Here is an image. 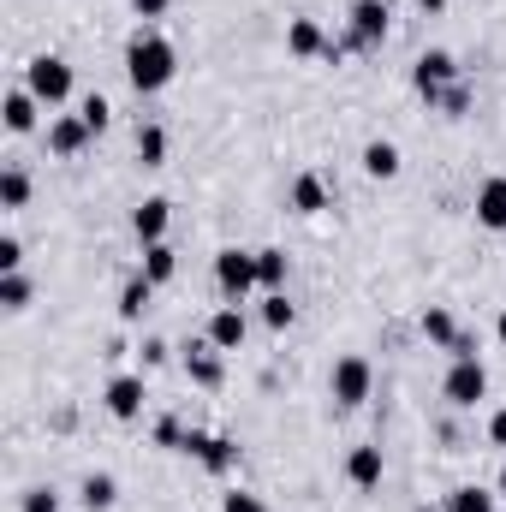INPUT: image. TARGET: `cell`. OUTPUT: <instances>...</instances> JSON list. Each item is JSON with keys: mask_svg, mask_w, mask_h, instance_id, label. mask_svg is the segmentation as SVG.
Masks as SVG:
<instances>
[{"mask_svg": "<svg viewBox=\"0 0 506 512\" xmlns=\"http://www.w3.org/2000/svg\"><path fill=\"white\" fill-rule=\"evenodd\" d=\"M173 72H179V48L161 36V30H137L126 42V78L137 96H155V90H167L173 84Z\"/></svg>", "mask_w": 506, "mask_h": 512, "instance_id": "obj_1", "label": "cell"}, {"mask_svg": "<svg viewBox=\"0 0 506 512\" xmlns=\"http://www.w3.org/2000/svg\"><path fill=\"white\" fill-rule=\"evenodd\" d=\"M477 227H489V233H506V179H483L477 185Z\"/></svg>", "mask_w": 506, "mask_h": 512, "instance_id": "obj_15", "label": "cell"}, {"mask_svg": "<svg viewBox=\"0 0 506 512\" xmlns=\"http://www.w3.org/2000/svg\"><path fill=\"white\" fill-rule=\"evenodd\" d=\"M149 298H155V280H143V274H131L126 286H120V322H143V310H149Z\"/></svg>", "mask_w": 506, "mask_h": 512, "instance_id": "obj_22", "label": "cell"}, {"mask_svg": "<svg viewBox=\"0 0 506 512\" xmlns=\"http://www.w3.org/2000/svg\"><path fill=\"white\" fill-rule=\"evenodd\" d=\"M78 120L90 131H108V120H114V108H108V96H84L78 102Z\"/></svg>", "mask_w": 506, "mask_h": 512, "instance_id": "obj_32", "label": "cell"}, {"mask_svg": "<svg viewBox=\"0 0 506 512\" xmlns=\"http://www.w3.org/2000/svg\"><path fill=\"white\" fill-rule=\"evenodd\" d=\"M417 328H423V340H429V346H441V352H447V346H453V334H459V322H453V310H447V304H429Z\"/></svg>", "mask_w": 506, "mask_h": 512, "instance_id": "obj_21", "label": "cell"}, {"mask_svg": "<svg viewBox=\"0 0 506 512\" xmlns=\"http://www.w3.org/2000/svg\"><path fill=\"white\" fill-rule=\"evenodd\" d=\"M411 84H417V96L435 108V96H441L447 84H459V60H453L447 48H429V54H417V66H411Z\"/></svg>", "mask_w": 506, "mask_h": 512, "instance_id": "obj_6", "label": "cell"}, {"mask_svg": "<svg viewBox=\"0 0 506 512\" xmlns=\"http://www.w3.org/2000/svg\"><path fill=\"white\" fill-rule=\"evenodd\" d=\"M286 203H292L298 215H322V209H328V179H322V173H298L292 191H286Z\"/></svg>", "mask_w": 506, "mask_h": 512, "instance_id": "obj_16", "label": "cell"}, {"mask_svg": "<svg viewBox=\"0 0 506 512\" xmlns=\"http://www.w3.org/2000/svg\"><path fill=\"white\" fill-rule=\"evenodd\" d=\"M179 453H191L209 477H227V471L239 465V441H233V435H203V429H191Z\"/></svg>", "mask_w": 506, "mask_h": 512, "instance_id": "obj_7", "label": "cell"}, {"mask_svg": "<svg viewBox=\"0 0 506 512\" xmlns=\"http://www.w3.org/2000/svg\"><path fill=\"white\" fill-rule=\"evenodd\" d=\"M489 447H506V411L489 417Z\"/></svg>", "mask_w": 506, "mask_h": 512, "instance_id": "obj_39", "label": "cell"}, {"mask_svg": "<svg viewBox=\"0 0 506 512\" xmlns=\"http://www.w3.org/2000/svg\"><path fill=\"white\" fill-rule=\"evenodd\" d=\"M137 161H143V167H161V161H167V131L155 126V120L137 126Z\"/></svg>", "mask_w": 506, "mask_h": 512, "instance_id": "obj_25", "label": "cell"}, {"mask_svg": "<svg viewBox=\"0 0 506 512\" xmlns=\"http://www.w3.org/2000/svg\"><path fill=\"white\" fill-rule=\"evenodd\" d=\"M96 131L84 126L78 114H60V120H48V149L60 155V161H72V155H84V143H90Z\"/></svg>", "mask_w": 506, "mask_h": 512, "instance_id": "obj_14", "label": "cell"}, {"mask_svg": "<svg viewBox=\"0 0 506 512\" xmlns=\"http://www.w3.org/2000/svg\"><path fill=\"white\" fill-rule=\"evenodd\" d=\"M18 268H24V239L6 233V239H0V274H18Z\"/></svg>", "mask_w": 506, "mask_h": 512, "instance_id": "obj_33", "label": "cell"}, {"mask_svg": "<svg viewBox=\"0 0 506 512\" xmlns=\"http://www.w3.org/2000/svg\"><path fill=\"white\" fill-rule=\"evenodd\" d=\"M435 108H441L447 120H465V114H471V84H465V78H459V84H447V90L435 96Z\"/></svg>", "mask_w": 506, "mask_h": 512, "instance_id": "obj_29", "label": "cell"}, {"mask_svg": "<svg viewBox=\"0 0 506 512\" xmlns=\"http://www.w3.org/2000/svg\"><path fill=\"white\" fill-rule=\"evenodd\" d=\"M78 495H84V507H90V512H114V501H120V483H114L108 471H90Z\"/></svg>", "mask_w": 506, "mask_h": 512, "instance_id": "obj_23", "label": "cell"}, {"mask_svg": "<svg viewBox=\"0 0 506 512\" xmlns=\"http://www.w3.org/2000/svg\"><path fill=\"white\" fill-rule=\"evenodd\" d=\"M262 322H268L274 334L292 328V298H286V292H268V298H262Z\"/></svg>", "mask_w": 506, "mask_h": 512, "instance_id": "obj_30", "label": "cell"}, {"mask_svg": "<svg viewBox=\"0 0 506 512\" xmlns=\"http://www.w3.org/2000/svg\"><path fill=\"white\" fill-rule=\"evenodd\" d=\"M167 6H173V0H131V12H137V18H161Z\"/></svg>", "mask_w": 506, "mask_h": 512, "instance_id": "obj_38", "label": "cell"}, {"mask_svg": "<svg viewBox=\"0 0 506 512\" xmlns=\"http://www.w3.org/2000/svg\"><path fill=\"white\" fill-rule=\"evenodd\" d=\"M256 280H262V292H286V251H256Z\"/></svg>", "mask_w": 506, "mask_h": 512, "instance_id": "obj_24", "label": "cell"}, {"mask_svg": "<svg viewBox=\"0 0 506 512\" xmlns=\"http://www.w3.org/2000/svg\"><path fill=\"white\" fill-rule=\"evenodd\" d=\"M185 376H191L197 387H221L227 382V358H221V346L191 340V346H185Z\"/></svg>", "mask_w": 506, "mask_h": 512, "instance_id": "obj_10", "label": "cell"}, {"mask_svg": "<svg viewBox=\"0 0 506 512\" xmlns=\"http://www.w3.org/2000/svg\"><path fill=\"white\" fill-rule=\"evenodd\" d=\"M215 286H221V298L227 304H245L256 286V251H239V245H227V251L215 256Z\"/></svg>", "mask_w": 506, "mask_h": 512, "instance_id": "obj_3", "label": "cell"}, {"mask_svg": "<svg viewBox=\"0 0 506 512\" xmlns=\"http://www.w3.org/2000/svg\"><path fill=\"white\" fill-rule=\"evenodd\" d=\"M447 512H495V495H489V489H477V483H465V489H453V495H447Z\"/></svg>", "mask_w": 506, "mask_h": 512, "instance_id": "obj_28", "label": "cell"}, {"mask_svg": "<svg viewBox=\"0 0 506 512\" xmlns=\"http://www.w3.org/2000/svg\"><path fill=\"white\" fill-rule=\"evenodd\" d=\"M387 42V0H352V36L346 48H381Z\"/></svg>", "mask_w": 506, "mask_h": 512, "instance_id": "obj_8", "label": "cell"}, {"mask_svg": "<svg viewBox=\"0 0 506 512\" xmlns=\"http://www.w3.org/2000/svg\"><path fill=\"white\" fill-rule=\"evenodd\" d=\"M143 399H149V387H143V370H137V376H114V382L102 387V405H108L120 423L143 417Z\"/></svg>", "mask_w": 506, "mask_h": 512, "instance_id": "obj_9", "label": "cell"}, {"mask_svg": "<svg viewBox=\"0 0 506 512\" xmlns=\"http://www.w3.org/2000/svg\"><path fill=\"white\" fill-rule=\"evenodd\" d=\"M221 512H268V507H262L256 495H245V489H233V495L221 501Z\"/></svg>", "mask_w": 506, "mask_h": 512, "instance_id": "obj_36", "label": "cell"}, {"mask_svg": "<svg viewBox=\"0 0 506 512\" xmlns=\"http://www.w3.org/2000/svg\"><path fill=\"white\" fill-rule=\"evenodd\" d=\"M381 447L376 441H364V447H352V459H346V477H352V489H376L381 483Z\"/></svg>", "mask_w": 506, "mask_h": 512, "instance_id": "obj_17", "label": "cell"}, {"mask_svg": "<svg viewBox=\"0 0 506 512\" xmlns=\"http://www.w3.org/2000/svg\"><path fill=\"white\" fill-rule=\"evenodd\" d=\"M328 36H322V24L316 18H292L286 24V54H298V60H328Z\"/></svg>", "mask_w": 506, "mask_h": 512, "instance_id": "obj_13", "label": "cell"}, {"mask_svg": "<svg viewBox=\"0 0 506 512\" xmlns=\"http://www.w3.org/2000/svg\"><path fill=\"white\" fill-rule=\"evenodd\" d=\"M245 334H251V322H245V310H239V304H221V310L209 316V328H203V340H209V346H221V352H239V346H245Z\"/></svg>", "mask_w": 506, "mask_h": 512, "instance_id": "obj_12", "label": "cell"}, {"mask_svg": "<svg viewBox=\"0 0 506 512\" xmlns=\"http://www.w3.org/2000/svg\"><path fill=\"white\" fill-rule=\"evenodd\" d=\"M36 108H42V102H36L24 84H18V90H6V102H0V114H6V131H18V137H24V131H36Z\"/></svg>", "mask_w": 506, "mask_h": 512, "instance_id": "obj_18", "label": "cell"}, {"mask_svg": "<svg viewBox=\"0 0 506 512\" xmlns=\"http://www.w3.org/2000/svg\"><path fill=\"white\" fill-rule=\"evenodd\" d=\"M495 495H506V465H501V477H495Z\"/></svg>", "mask_w": 506, "mask_h": 512, "instance_id": "obj_41", "label": "cell"}, {"mask_svg": "<svg viewBox=\"0 0 506 512\" xmlns=\"http://www.w3.org/2000/svg\"><path fill=\"white\" fill-rule=\"evenodd\" d=\"M417 6H423V12H441V6H447V0H417Z\"/></svg>", "mask_w": 506, "mask_h": 512, "instance_id": "obj_40", "label": "cell"}, {"mask_svg": "<svg viewBox=\"0 0 506 512\" xmlns=\"http://www.w3.org/2000/svg\"><path fill=\"white\" fill-rule=\"evenodd\" d=\"M24 512H60V495L54 489H24V501H18Z\"/></svg>", "mask_w": 506, "mask_h": 512, "instance_id": "obj_34", "label": "cell"}, {"mask_svg": "<svg viewBox=\"0 0 506 512\" xmlns=\"http://www.w3.org/2000/svg\"><path fill=\"white\" fill-rule=\"evenodd\" d=\"M30 292H36V286L24 280V268H18V274H0V304H6L12 316H18V310H30Z\"/></svg>", "mask_w": 506, "mask_h": 512, "instance_id": "obj_27", "label": "cell"}, {"mask_svg": "<svg viewBox=\"0 0 506 512\" xmlns=\"http://www.w3.org/2000/svg\"><path fill=\"white\" fill-rule=\"evenodd\" d=\"M364 173H370V179H399V143L370 137V143H364Z\"/></svg>", "mask_w": 506, "mask_h": 512, "instance_id": "obj_20", "label": "cell"}, {"mask_svg": "<svg viewBox=\"0 0 506 512\" xmlns=\"http://www.w3.org/2000/svg\"><path fill=\"white\" fill-rule=\"evenodd\" d=\"M441 393H447L453 411H471L477 399H489V370H483V358H453V370H447Z\"/></svg>", "mask_w": 506, "mask_h": 512, "instance_id": "obj_5", "label": "cell"}, {"mask_svg": "<svg viewBox=\"0 0 506 512\" xmlns=\"http://www.w3.org/2000/svg\"><path fill=\"white\" fill-rule=\"evenodd\" d=\"M417 512H435V507H417Z\"/></svg>", "mask_w": 506, "mask_h": 512, "instance_id": "obj_43", "label": "cell"}, {"mask_svg": "<svg viewBox=\"0 0 506 512\" xmlns=\"http://www.w3.org/2000/svg\"><path fill=\"white\" fill-rule=\"evenodd\" d=\"M495 334H501V346H506V310H501V322H495Z\"/></svg>", "mask_w": 506, "mask_h": 512, "instance_id": "obj_42", "label": "cell"}, {"mask_svg": "<svg viewBox=\"0 0 506 512\" xmlns=\"http://www.w3.org/2000/svg\"><path fill=\"white\" fill-rule=\"evenodd\" d=\"M167 221H173V203H167V197H143V203L131 209L137 245H161V239H167Z\"/></svg>", "mask_w": 506, "mask_h": 512, "instance_id": "obj_11", "label": "cell"}, {"mask_svg": "<svg viewBox=\"0 0 506 512\" xmlns=\"http://www.w3.org/2000/svg\"><path fill=\"white\" fill-rule=\"evenodd\" d=\"M149 435H155V447H167V453H179V447H185V435H191V429H185V423H179V417H155V429H149Z\"/></svg>", "mask_w": 506, "mask_h": 512, "instance_id": "obj_31", "label": "cell"}, {"mask_svg": "<svg viewBox=\"0 0 506 512\" xmlns=\"http://www.w3.org/2000/svg\"><path fill=\"white\" fill-rule=\"evenodd\" d=\"M143 280H155V286H167L173 274H179V251L161 239V245H143V268H137Z\"/></svg>", "mask_w": 506, "mask_h": 512, "instance_id": "obj_19", "label": "cell"}, {"mask_svg": "<svg viewBox=\"0 0 506 512\" xmlns=\"http://www.w3.org/2000/svg\"><path fill=\"white\" fill-rule=\"evenodd\" d=\"M24 90H30L42 108H60V102L72 96V60H60V54H36V60L24 66Z\"/></svg>", "mask_w": 506, "mask_h": 512, "instance_id": "obj_2", "label": "cell"}, {"mask_svg": "<svg viewBox=\"0 0 506 512\" xmlns=\"http://www.w3.org/2000/svg\"><path fill=\"white\" fill-rule=\"evenodd\" d=\"M30 203V173L24 167H6L0 173V209H24Z\"/></svg>", "mask_w": 506, "mask_h": 512, "instance_id": "obj_26", "label": "cell"}, {"mask_svg": "<svg viewBox=\"0 0 506 512\" xmlns=\"http://www.w3.org/2000/svg\"><path fill=\"white\" fill-rule=\"evenodd\" d=\"M328 393H334V405H346V411H352V405H364V399L376 393V370H370V358H358V352H352V358H340V364H334V376H328Z\"/></svg>", "mask_w": 506, "mask_h": 512, "instance_id": "obj_4", "label": "cell"}, {"mask_svg": "<svg viewBox=\"0 0 506 512\" xmlns=\"http://www.w3.org/2000/svg\"><path fill=\"white\" fill-rule=\"evenodd\" d=\"M167 352H173V346H167V340H155V334H149V340L137 346V358H143V370H155V364H167Z\"/></svg>", "mask_w": 506, "mask_h": 512, "instance_id": "obj_35", "label": "cell"}, {"mask_svg": "<svg viewBox=\"0 0 506 512\" xmlns=\"http://www.w3.org/2000/svg\"><path fill=\"white\" fill-rule=\"evenodd\" d=\"M447 352H453V358H477V334H471V328H459V334H453V346H447Z\"/></svg>", "mask_w": 506, "mask_h": 512, "instance_id": "obj_37", "label": "cell"}]
</instances>
